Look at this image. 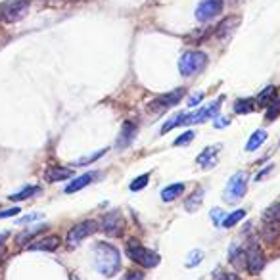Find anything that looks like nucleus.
<instances>
[{"label":"nucleus","mask_w":280,"mask_h":280,"mask_svg":"<svg viewBox=\"0 0 280 280\" xmlns=\"http://www.w3.org/2000/svg\"><path fill=\"white\" fill-rule=\"evenodd\" d=\"M94 265L100 274H104L106 278L109 276H116L119 269H121V255L117 248L100 242L96 244V250H94Z\"/></svg>","instance_id":"obj_1"},{"label":"nucleus","mask_w":280,"mask_h":280,"mask_svg":"<svg viewBox=\"0 0 280 280\" xmlns=\"http://www.w3.org/2000/svg\"><path fill=\"white\" fill-rule=\"evenodd\" d=\"M127 255L135 263H138L140 267H144V269H154V267L159 265V255L155 251L144 248L142 244H138L136 240H129V244H127Z\"/></svg>","instance_id":"obj_2"},{"label":"nucleus","mask_w":280,"mask_h":280,"mask_svg":"<svg viewBox=\"0 0 280 280\" xmlns=\"http://www.w3.org/2000/svg\"><path fill=\"white\" fill-rule=\"evenodd\" d=\"M207 66V56L203 52H184L179 60V71L183 77H192Z\"/></svg>","instance_id":"obj_3"},{"label":"nucleus","mask_w":280,"mask_h":280,"mask_svg":"<svg viewBox=\"0 0 280 280\" xmlns=\"http://www.w3.org/2000/svg\"><path fill=\"white\" fill-rule=\"evenodd\" d=\"M246 190H248V173L238 171L236 175H232L225 188V200L229 203H236L246 196Z\"/></svg>","instance_id":"obj_4"},{"label":"nucleus","mask_w":280,"mask_h":280,"mask_svg":"<svg viewBox=\"0 0 280 280\" xmlns=\"http://www.w3.org/2000/svg\"><path fill=\"white\" fill-rule=\"evenodd\" d=\"M29 12V2L27 0H12L8 4H4L0 8V18L6 23H16V21L23 20Z\"/></svg>","instance_id":"obj_5"},{"label":"nucleus","mask_w":280,"mask_h":280,"mask_svg":"<svg viewBox=\"0 0 280 280\" xmlns=\"http://www.w3.org/2000/svg\"><path fill=\"white\" fill-rule=\"evenodd\" d=\"M96 229H98L96 221H83V222H79V225H75V227L68 232V248L69 250H73L75 246H79L81 242L85 240L87 236H90Z\"/></svg>","instance_id":"obj_6"},{"label":"nucleus","mask_w":280,"mask_h":280,"mask_svg":"<svg viewBox=\"0 0 280 280\" xmlns=\"http://www.w3.org/2000/svg\"><path fill=\"white\" fill-rule=\"evenodd\" d=\"M183 96H184V88H177V90L169 92V94H161V96H157L155 100L150 102L148 111H152V114H161V111H165V109L177 106Z\"/></svg>","instance_id":"obj_7"},{"label":"nucleus","mask_w":280,"mask_h":280,"mask_svg":"<svg viewBox=\"0 0 280 280\" xmlns=\"http://www.w3.org/2000/svg\"><path fill=\"white\" fill-rule=\"evenodd\" d=\"M246 267L251 274H259L261 270L265 269V255L261 251L259 244H255V242H251L246 250Z\"/></svg>","instance_id":"obj_8"},{"label":"nucleus","mask_w":280,"mask_h":280,"mask_svg":"<svg viewBox=\"0 0 280 280\" xmlns=\"http://www.w3.org/2000/svg\"><path fill=\"white\" fill-rule=\"evenodd\" d=\"M123 227H125V221H123V215L119 211H111L107 213L106 217L100 221V229L106 236H121L123 232Z\"/></svg>","instance_id":"obj_9"},{"label":"nucleus","mask_w":280,"mask_h":280,"mask_svg":"<svg viewBox=\"0 0 280 280\" xmlns=\"http://www.w3.org/2000/svg\"><path fill=\"white\" fill-rule=\"evenodd\" d=\"M222 12V0H202L196 8V20L209 21Z\"/></svg>","instance_id":"obj_10"},{"label":"nucleus","mask_w":280,"mask_h":280,"mask_svg":"<svg viewBox=\"0 0 280 280\" xmlns=\"http://www.w3.org/2000/svg\"><path fill=\"white\" fill-rule=\"evenodd\" d=\"M136 131H138V127L133 123V121H125L123 127H121V133H119V138H117V148H127V146L131 144L133 140H135L136 136Z\"/></svg>","instance_id":"obj_11"},{"label":"nucleus","mask_w":280,"mask_h":280,"mask_svg":"<svg viewBox=\"0 0 280 280\" xmlns=\"http://www.w3.org/2000/svg\"><path fill=\"white\" fill-rule=\"evenodd\" d=\"M58 246H60V238L56 236V234H50V236L42 238V240L33 242L31 246H27V250H31V251H54Z\"/></svg>","instance_id":"obj_12"},{"label":"nucleus","mask_w":280,"mask_h":280,"mask_svg":"<svg viewBox=\"0 0 280 280\" xmlns=\"http://www.w3.org/2000/svg\"><path fill=\"white\" fill-rule=\"evenodd\" d=\"M221 146H209V148H205L202 154L198 155V163L202 165L203 169H211L213 165L217 163V150H219Z\"/></svg>","instance_id":"obj_13"},{"label":"nucleus","mask_w":280,"mask_h":280,"mask_svg":"<svg viewBox=\"0 0 280 280\" xmlns=\"http://www.w3.org/2000/svg\"><path fill=\"white\" fill-rule=\"evenodd\" d=\"M73 175L71 169H64V167H50L48 171L44 173V179L48 183H58V181H66Z\"/></svg>","instance_id":"obj_14"},{"label":"nucleus","mask_w":280,"mask_h":280,"mask_svg":"<svg viewBox=\"0 0 280 280\" xmlns=\"http://www.w3.org/2000/svg\"><path fill=\"white\" fill-rule=\"evenodd\" d=\"M96 175L98 173H85V175H81V177H77L75 181L71 184H68V188H66V192L68 194H73V192H77V190H81V188H85L87 184H90L94 179H96Z\"/></svg>","instance_id":"obj_15"},{"label":"nucleus","mask_w":280,"mask_h":280,"mask_svg":"<svg viewBox=\"0 0 280 280\" xmlns=\"http://www.w3.org/2000/svg\"><path fill=\"white\" fill-rule=\"evenodd\" d=\"M183 192H184V184L183 183L169 184L167 188L161 190V200H163V202H173V200H177V198H179Z\"/></svg>","instance_id":"obj_16"},{"label":"nucleus","mask_w":280,"mask_h":280,"mask_svg":"<svg viewBox=\"0 0 280 280\" xmlns=\"http://www.w3.org/2000/svg\"><path fill=\"white\" fill-rule=\"evenodd\" d=\"M265 140H267V131L257 129V131L250 136V140H248V144H246V150H248V152H253V150H257Z\"/></svg>","instance_id":"obj_17"},{"label":"nucleus","mask_w":280,"mask_h":280,"mask_svg":"<svg viewBox=\"0 0 280 280\" xmlns=\"http://www.w3.org/2000/svg\"><path fill=\"white\" fill-rule=\"evenodd\" d=\"M253 109H255V100H251V98H242V100L234 102V114H238V116L251 114Z\"/></svg>","instance_id":"obj_18"},{"label":"nucleus","mask_w":280,"mask_h":280,"mask_svg":"<svg viewBox=\"0 0 280 280\" xmlns=\"http://www.w3.org/2000/svg\"><path fill=\"white\" fill-rule=\"evenodd\" d=\"M203 188H198V190H196V192L192 194V196H190V198H188V200H186V202H184V207H186V211H196V209H198V207H200V205H202V202H203Z\"/></svg>","instance_id":"obj_19"},{"label":"nucleus","mask_w":280,"mask_h":280,"mask_svg":"<svg viewBox=\"0 0 280 280\" xmlns=\"http://www.w3.org/2000/svg\"><path fill=\"white\" fill-rule=\"evenodd\" d=\"M263 221L265 222H280V202L269 205L263 211Z\"/></svg>","instance_id":"obj_20"},{"label":"nucleus","mask_w":280,"mask_h":280,"mask_svg":"<svg viewBox=\"0 0 280 280\" xmlns=\"http://www.w3.org/2000/svg\"><path fill=\"white\" fill-rule=\"evenodd\" d=\"M40 188L39 186H25L21 192H16L10 196L12 202H21V200H27V198H31V196H35V194H39Z\"/></svg>","instance_id":"obj_21"},{"label":"nucleus","mask_w":280,"mask_h":280,"mask_svg":"<svg viewBox=\"0 0 280 280\" xmlns=\"http://www.w3.org/2000/svg\"><path fill=\"white\" fill-rule=\"evenodd\" d=\"M42 231H44V227H42V225H37V227H33V229L23 231L20 236L16 238V240H18V244H20V246H23V244H27L29 240H33V238H35V234H39V232H42Z\"/></svg>","instance_id":"obj_22"},{"label":"nucleus","mask_w":280,"mask_h":280,"mask_svg":"<svg viewBox=\"0 0 280 280\" xmlns=\"http://www.w3.org/2000/svg\"><path fill=\"white\" fill-rule=\"evenodd\" d=\"M238 23H240V18H227V20L217 27V35H219V37H225L227 33H231L232 29H236Z\"/></svg>","instance_id":"obj_23"},{"label":"nucleus","mask_w":280,"mask_h":280,"mask_svg":"<svg viewBox=\"0 0 280 280\" xmlns=\"http://www.w3.org/2000/svg\"><path fill=\"white\" fill-rule=\"evenodd\" d=\"M274 96H276V87H267L265 90H261V94L257 96L255 102H257L259 106H269Z\"/></svg>","instance_id":"obj_24"},{"label":"nucleus","mask_w":280,"mask_h":280,"mask_svg":"<svg viewBox=\"0 0 280 280\" xmlns=\"http://www.w3.org/2000/svg\"><path fill=\"white\" fill-rule=\"evenodd\" d=\"M244 217H246V211H244V209H236L234 213H231V215H227V217H225L222 227H225V229H232V227H234V225H238Z\"/></svg>","instance_id":"obj_25"},{"label":"nucleus","mask_w":280,"mask_h":280,"mask_svg":"<svg viewBox=\"0 0 280 280\" xmlns=\"http://www.w3.org/2000/svg\"><path fill=\"white\" fill-rule=\"evenodd\" d=\"M263 238L267 242H274L276 238H278L280 234V229L276 227V222H265V229H263Z\"/></svg>","instance_id":"obj_26"},{"label":"nucleus","mask_w":280,"mask_h":280,"mask_svg":"<svg viewBox=\"0 0 280 280\" xmlns=\"http://www.w3.org/2000/svg\"><path fill=\"white\" fill-rule=\"evenodd\" d=\"M280 116V98H274L267 106V114H265V121H274Z\"/></svg>","instance_id":"obj_27"},{"label":"nucleus","mask_w":280,"mask_h":280,"mask_svg":"<svg viewBox=\"0 0 280 280\" xmlns=\"http://www.w3.org/2000/svg\"><path fill=\"white\" fill-rule=\"evenodd\" d=\"M231 263L232 265H236V267H242L244 265V259H246V251H242L238 246H232L231 248Z\"/></svg>","instance_id":"obj_28"},{"label":"nucleus","mask_w":280,"mask_h":280,"mask_svg":"<svg viewBox=\"0 0 280 280\" xmlns=\"http://www.w3.org/2000/svg\"><path fill=\"white\" fill-rule=\"evenodd\" d=\"M184 116H186V114H177L175 117H171V119H169V121H167V123L161 127V133H169V131H171V129H175V127L183 125Z\"/></svg>","instance_id":"obj_29"},{"label":"nucleus","mask_w":280,"mask_h":280,"mask_svg":"<svg viewBox=\"0 0 280 280\" xmlns=\"http://www.w3.org/2000/svg\"><path fill=\"white\" fill-rule=\"evenodd\" d=\"M148 181H150V175H140V177H136L135 181L131 183V190H133V192L142 190L146 184H148Z\"/></svg>","instance_id":"obj_30"},{"label":"nucleus","mask_w":280,"mask_h":280,"mask_svg":"<svg viewBox=\"0 0 280 280\" xmlns=\"http://www.w3.org/2000/svg\"><path fill=\"white\" fill-rule=\"evenodd\" d=\"M107 150H98L96 154H90V155H85V157H81L75 161V165H87V163H92V161H96L98 157H102V155L106 154Z\"/></svg>","instance_id":"obj_31"},{"label":"nucleus","mask_w":280,"mask_h":280,"mask_svg":"<svg viewBox=\"0 0 280 280\" xmlns=\"http://www.w3.org/2000/svg\"><path fill=\"white\" fill-rule=\"evenodd\" d=\"M203 259V251L200 250H194L192 253H190V257H188V261H186V267L188 269H192V267H196L200 261Z\"/></svg>","instance_id":"obj_32"},{"label":"nucleus","mask_w":280,"mask_h":280,"mask_svg":"<svg viewBox=\"0 0 280 280\" xmlns=\"http://www.w3.org/2000/svg\"><path fill=\"white\" fill-rule=\"evenodd\" d=\"M194 136H196V135H194V131H186L183 136H179V138L175 140V146H186V144H190V142L194 140Z\"/></svg>","instance_id":"obj_33"},{"label":"nucleus","mask_w":280,"mask_h":280,"mask_svg":"<svg viewBox=\"0 0 280 280\" xmlns=\"http://www.w3.org/2000/svg\"><path fill=\"white\" fill-rule=\"evenodd\" d=\"M211 219L215 225H222V221H225V213H222V209L215 207V209L211 211Z\"/></svg>","instance_id":"obj_34"},{"label":"nucleus","mask_w":280,"mask_h":280,"mask_svg":"<svg viewBox=\"0 0 280 280\" xmlns=\"http://www.w3.org/2000/svg\"><path fill=\"white\" fill-rule=\"evenodd\" d=\"M40 217H42V213H31V215H25V217H21L18 222H21V225H23V222H33V221H37V219H40Z\"/></svg>","instance_id":"obj_35"},{"label":"nucleus","mask_w":280,"mask_h":280,"mask_svg":"<svg viewBox=\"0 0 280 280\" xmlns=\"http://www.w3.org/2000/svg\"><path fill=\"white\" fill-rule=\"evenodd\" d=\"M20 213V207H12V209H6V211H0V219H8V217H16Z\"/></svg>","instance_id":"obj_36"},{"label":"nucleus","mask_w":280,"mask_h":280,"mask_svg":"<svg viewBox=\"0 0 280 280\" xmlns=\"http://www.w3.org/2000/svg\"><path fill=\"white\" fill-rule=\"evenodd\" d=\"M202 100H203V94H202V92H200V94H194V96L190 98V100H188V106H190V107H196L198 104H200V102H202Z\"/></svg>","instance_id":"obj_37"},{"label":"nucleus","mask_w":280,"mask_h":280,"mask_svg":"<svg viewBox=\"0 0 280 280\" xmlns=\"http://www.w3.org/2000/svg\"><path fill=\"white\" fill-rule=\"evenodd\" d=\"M217 280H240L234 272H221V274H217Z\"/></svg>","instance_id":"obj_38"},{"label":"nucleus","mask_w":280,"mask_h":280,"mask_svg":"<svg viewBox=\"0 0 280 280\" xmlns=\"http://www.w3.org/2000/svg\"><path fill=\"white\" fill-rule=\"evenodd\" d=\"M229 123H231V121H229V117H217L213 125L217 127V129H222V127H227Z\"/></svg>","instance_id":"obj_39"},{"label":"nucleus","mask_w":280,"mask_h":280,"mask_svg":"<svg viewBox=\"0 0 280 280\" xmlns=\"http://www.w3.org/2000/svg\"><path fill=\"white\" fill-rule=\"evenodd\" d=\"M272 167H274V165H267V167H265V169H263V171H261V173L257 175V177H255V181H261L263 177H267V175H269L270 171H272Z\"/></svg>","instance_id":"obj_40"},{"label":"nucleus","mask_w":280,"mask_h":280,"mask_svg":"<svg viewBox=\"0 0 280 280\" xmlns=\"http://www.w3.org/2000/svg\"><path fill=\"white\" fill-rule=\"evenodd\" d=\"M144 278V274H142V272H129V274H127V278L125 280H142Z\"/></svg>","instance_id":"obj_41"},{"label":"nucleus","mask_w":280,"mask_h":280,"mask_svg":"<svg viewBox=\"0 0 280 280\" xmlns=\"http://www.w3.org/2000/svg\"><path fill=\"white\" fill-rule=\"evenodd\" d=\"M6 236H8V234H6V232H0V246H2V242L6 240Z\"/></svg>","instance_id":"obj_42"},{"label":"nucleus","mask_w":280,"mask_h":280,"mask_svg":"<svg viewBox=\"0 0 280 280\" xmlns=\"http://www.w3.org/2000/svg\"><path fill=\"white\" fill-rule=\"evenodd\" d=\"M2 257H4V248L0 246V261H2Z\"/></svg>","instance_id":"obj_43"}]
</instances>
